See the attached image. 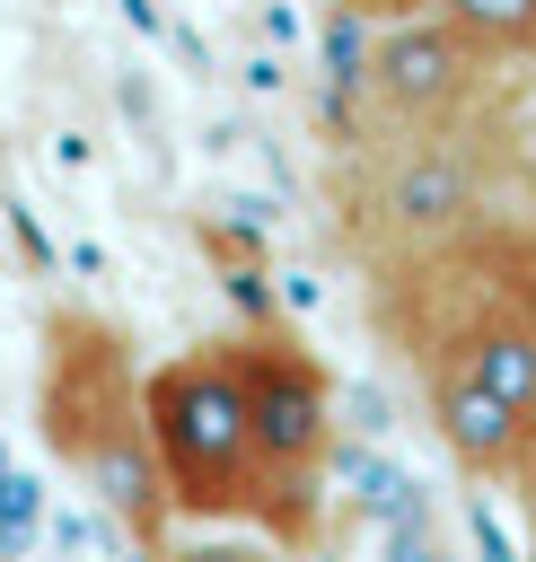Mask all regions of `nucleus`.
<instances>
[{"instance_id":"f257e3e1","label":"nucleus","mask_w":536,"mask_h":562,"mask_svg":"<svg viewBox=\"0 0 536 562\" xmlns=\"http://www.w3.org/2000/svg\"><path fill=\"white\" fill-rule=\"evenodd\" d=\"M35 430L149 553L167 544L176 501H167V474H158V448H149V369L132 360V342L105 316H88V307L44 316Z\"/></svg>"},{"instance_id":"f03ea898","label":"nucleus","mask_w":536,"mask_h":562,"mask_svg":"<svg viewBox=\"0 0 536 562\" xmlns=\"http://www.w3.org/2000/svg\"><path fill=\"white\" fill-rule=\"evenodd\" d=\"M149 448L185 527L264 518V457H255V413L228 342H193L149 369Z\"/></svg>"},{"instance_id":"7ed1b4c3","label":"nucleus","mask_w":536,"mask_h":562,"mask_svg":"<svg viewBox=\"0 0 536 562\" xmlns=\"http://www.w3.org/2000/svg\"><path fill=\"white\" fill-rule=\"evenodd\" d=\"M228 351H237L246 413H255V457H264V518L255 527L281 536V544H308L316 501H325V465H334V378L272 316L228 334Z\"/></svg>"},{"instance_id":"20e7f679","label":"nucleus","mask_w":536,"mask_h":562,"mask_svg":"<svg viewBox=\"0 0 536 562\" xmlns=\"http://www.w3.org/2000/svg\"><path fill=\"white\" fill-rule=\"evenodd\" d=\"M483 220V158L466 149L457 123L431 132H395L387 149L360 158V176L343 184V228L360 246H395V255H439Z\"/></svg>"},{"instance_id":"39448f33","label":"nucleus","mask_w":536,"mask_h":562,"mask_svg":"<svg viewBox=\"0 0 536 562\" xmlns=\"http://www.w3.org/2000/svg\"><path fill=\"white\" fill-rule=\"evenodd\" d=\"M483 70H492V44H474L457 18L439 9H404L378 26L369 44V105L404 132H431V123H457L474 97H483Z\"/></svg>"},{"instance_id":"423d86ee","label":"nucleus","mask_w":536,"mask_h":562,"mask_svg":"<svg viewBox=\"0 0 536 562\" xmlns=\"http://www.w3.org/2000/svg\"><path fill=\"white\" fill-rule=\"evenodd\" d=\"M422 404H431V430L448 439V457H457L466 474H501V483L518 474L536 422H518L457 351H422Z\"/></svg>"},{"instance_id":"0eeeda50","label":"nucleus","mask_w":536,"mask_h":562,"mask_svg":"<svg viewBox=\"0 0 536 562\" xmlns=\"http://www.w3.org/2000/svg\"><path fill=\"white\" fill-rule=\"evenodd\" d=\"M431 351H457L518 422H536V325L527 316H483L474 334H457V342H431Z\"/></svg>"},{"instance_id":"6e6552de","label":"nucleus","mask_w":536,"mask_h":562,"mask_svg":"<svg viewBox=\"0 0 536 562\" xmlns=\"http://www.w3.org/2000/svg\"><path fill=\"white\" fill-rule=\"evenodd\" d=\"M343 483H351V501H360V518H378V527H413V518H431V501H422V483L404 474V465H387V457H343Z\"/></svg>"},{"instance_id":"1a4fd4ad","label":"nucleus","mask_w":536,"mask_h":562,"mask_svg":"<svg viewBox=\"0 0 536 562\" xmlns=\"http://www.w3.org/2000/svg\"><path fill=\"white\" fill-rule=\"evenodd\" d=\"M422 9H439V18H457L474 44H492V53H536V0H422Z\"/></svg>"},{"instance_id":"9d476101","label":"nucleus","mask_w":536,"mask_h":562,"mask_svg":"<svg viewBox=\"0 0 536 562\" xmlns=\"http://www.w3.org/2000/svg\"><path fill=\"white\" fill-rule=\"evenodd\" d=\"M149 562H290V544L281 536H228V527H185V536H167Z\"/></svg>"},{"instance_id":"9b49d317","label":"nucleus","mask_w":536,"mask_h":562,"mask_svg":"<svg viewBox=\"0 0 536 562\" xmlns=\"http://www.w3.org/2000/svg\"><path fill=\"white\" fill-rule=\"evenodd\" d=\"M510 483H518V509H527V527H536V439H527V457H518Z\"/></svg>"}]
</instances>
